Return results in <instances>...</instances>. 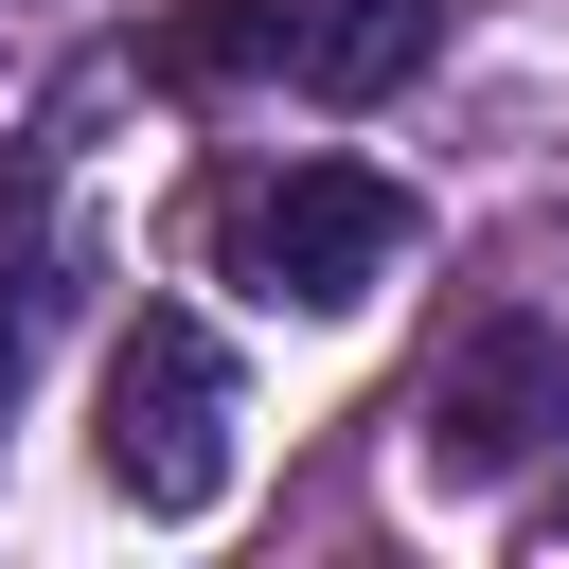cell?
<instances>
[{
  "label": "cell",
  "mask_w": 569,
  "mask_h": 569,
  "mask_svg": "<svg viewBox=\"0 0 569 569\" xmlns=\"http://www.w3.org/2000/svg\"><path fill=\"white\" fill-rule=\"evenodd\" d=\"M551 427H569V338H551V320H480V338L445 356V391L409 409L427 480H516Z\"/></svg>",
  "instance_id": "obj_3"
},
{
  "label": "cell",
  "mask_w": 569,
  "mask_h": 569,
  "mask_svg": "<svg viewBox=\"0 0 569 569\" xmlns=\"http://www.w3.org/2000/svg\"><path fill=\"white\" fill-rule=\"evenodd\" d=\"M391 267H409V178H373V160H284V178L231 196V284L249 302L356 320Z\"/></svg>",
  "instance_id": "obj_1"
},
{
  "label": "cell",
  "mask_w": 569,
  "mask_h": 569,
  "mask_svg": "<svg viewBox=\"0 0 569 569\" xmlns=\"http://www.w3.org/2000/svg\"><path fill=\"white\" fill-rule=\"evenodd\" d=\"M107 480L142 516H213L231 498V356L196 302H142L124 356H107Z\"/></svg>",
  "instance_id": "obj_2"
},
{
  "label": "cell",
  "mask_w": 569,
  "mask_h": 569,
  "mask_svg": "<svg viewBox=\"0 0 569 569\" xmlns=\"http://www.w3.org/2000/svg\"><path fill=\"white\" fill-rule=\"evenodd\" d=\"M302 18H320V0H196V18L160 36V71H196V89H231V71H302Z\"/></svg>",
  "instance_id": "obj_5"
},
{
  "label": "cell",
  "mask_w": 569,
  "mask_h": 569,
  "mask_svg": "<svg viewBox=\"0 0 569 569\" xmlns=\"http://www.w3.org/2000/svg\"><path fill=\"white\" fill-rule=\"evenodd\" d=\"M409 53H427V0H320L302 18V89H338V107H373Z\"/></svg>",
  "instance_id": "obj_4"
}]
</instances>
